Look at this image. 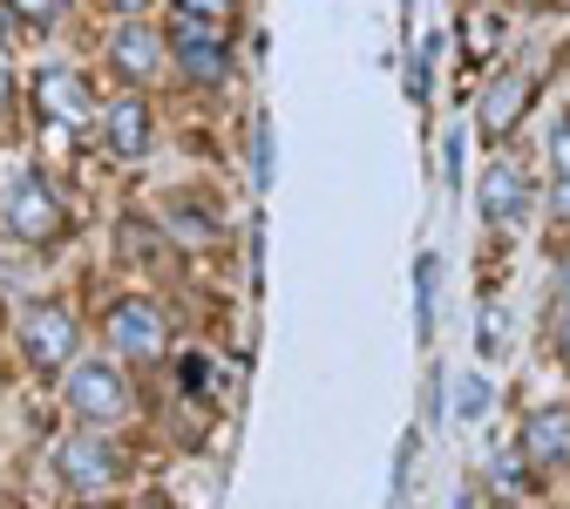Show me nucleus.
I'll return each mask as SVG.
<instances>
[{"label":"nucleus","instance_id":"nucleus-1","mask_svg":"<svg viewBox=\"0 0 570 509\" xmlns=\"http://www.w3.org/2000/svg\"><path fill=\"white\" fill-rule=\"evenodd\" d=\"M0 225H8V238H21V245H48L61 232V204H55L48 177H14L8 204H0Z\"/></svg>","mask_w":570,"mask_h":509},{"label":"nucleus","instance_id":"nucleus-2","mask_svg":"<svg viewBox=\"0 0 570 509\" xmlns=\"http://www.w3.org/2000/svg\"><path fill=\"white\" fill-rule=\"evenodd\" d=\"M68 408H76L82 421H116L129 408L122 368H109V360H76V368H68Z\"/></svg>","mask_w":570,"mask_h":509},{"label":"nucleus","instance_id":"nucleus-3","mask_svg":"<svg viewBox=\"0 0 570 509\" xmlns=\"http://www.w3.org/2000/svg\"><path fill=\"white\" fill-rule=\"evenodd\" d=\"M170 55H177V68H184L190 82H225V76H232L225 41L210 35V21H197V14H177V28H170Z\"/></svg>","mask_w":570,"mask_h":509},{"label":"nucleus","instance_id":"nucleus-4","mask_svg":"<svg viewBox=\"0 0 570 509\" xmlns=\"http://www.w3.org/2000/svg\"><path fill=\"white\" fill-rule=\"evenodd\" d=\"M61 482L68 489H82V496H102L116 476H122V456L116 442H102V434H76V442H61Z\"/></svg>","mask_w":570,"mask_h":509},{"label":"nucleus","instance_id":"nucleus-5","mask_svg":"<svg viewBox=\"0 0 570 509\" xmlns=\"http://www.w3.org/2000/svg\"><path fill=\"white\" fill-rule=\"evenodd\" d=\"M164 340H170V326H164V313H157L150 300H122V306H109V346H116V353H129V360H157Z\"/></svg>","mask_w":570,"mask_h":509},{"label":"nucleus","instance_id":"nucleus-6","mask_svg":"<svg viewBox=\"0 0 570 509\" xmlns=\"http://www.w3.org/2000/svg\"><path fill=\"white\" fill-rule=\"evenodd\" d=\"M21 346H28L35 368H68V360H76V320L61 306H28L21 313Z\"/></svg>","mask_w":570,"mask_h":509},{"label":"nucleus","instance_id":"nucleus-7","mask_svg":"<svg viewBox=\"0 0 570 509\" xmlns=\"http://www.w3.org/2000/svg\"><path fill=\"white\" fill-rule=\"evenodd\" d=\"M102 143H109L116 157H129V164L150 150V109H142V96H116L102 109Z\"/></svg>","mask_w":570,"mask_h":509},{"label":"nucleus","instance_id":"nucleus-8","mask_svg":"<svg viewBox=\"0 0 570 509\" xmlns=\"http://www.w3.org/2000/svg\"><path fill=\"white\" fill-rule=\"evenodd\" d=\"M35 102H41V116H55V123H89V109H96L76 68H48V76L35 82Z\"/></svg>","mask_w":570,"mask_h":509},{"label":"nucleus","instance_id":"nucleus-9","mask_svg":"<svg viewBox=\"0 0 570 509\" xmlns=\"http://www.w3.org/2000/svg\"><path fill=\"white\" fill-rule=\"evenodd\" d=\"M523 204H530V184H523V170H517V164L482 170V217H489V225H517Z\"/></svg>","mask_w":570,"mask_h":509},{"label":"nucleus","instance_id":"nucleus-10","mask_svg":"<svg viewBox=\"0 0 570 509\" xmlns=\"http://www.w3.org/2000/svg\"><path fill=\"white\" fill-rule=\"evenodd\" d=\"M109 61H116V76L150 82L157 76V28L150 21H122V35L109 41Z\"/></svg>","mask_w":570,"mask_h":509},{"label":"nucleus","instance_id":"nucleus-11","mask_svg":"<svg viewBox=\"0 0 570 509\" xmlns=\"http://www.w3.org/2000/svg\"><path fill=\"white\" fill-rule=\"evenodd\" d=\"M523 456H530V462H570V408H537V414H530Z\"/></svg>","mask_w":570,"mask_h":509},{"label":"nucleus","instance_id":"nucleus-12","mask_svg":"<svg viewBox=\"0 0 570 509\" xmlns=\"http://www.w3.org/2000/svg\"><path fill=\"white\" fill-rule=\"evenodd\" d=\"M523 96H530V76H503L482 96V129H510V116L523 109Z\"/></svg>","mask_w":570,"mask_h":509},{"label":"nucleus","instance_id":"nucleus-13","mask_svg":"<svg viewBox=\"0 0 570 509\" xmlns=\"http://www.w3.org/2000/svg\"><path fill=\"white\" fill-rule=\"evenodd\" d=\"M435 278H442L435 258H414V333H421V346L435 333Z\"/></svg>","mask_w":570,"mask_h":509},{"label":"nucleus","instance_id":"nucleus-14","mask_svg":"<svg viewBox=\"0 0 570 509\" xmlns=\"http://www.w3.org/2000/svg\"><path fill=\"white\" fill-rule=\"evenodd\" d=\"M489 401H495V394H489V381H482V374H462V381H455V414L482 421V414H489Z\"/></svg>","mask_w":570,"mask_h":509},{"label":"nucleus","instance_id":"nucleus-15","mask_svg":"<svg viewBox=\"0 0 570 509\" xmlns=\"http://www.w3.org/2000/svg\"><path fill=\"white\" fill-rule=\"evenodd\" d=\"M252 170H258V190H272V177H278V136H272V123H258V143H252Z\"/></svg>","mask_w":570,"mask_h":509},{"label":"nucleus","instance_id":"nucleus-16","mask_svg":"<svg viewBox=\"0 0 570 509\" xmlns=\"http://www.w3.org/2000/svg\"><path fill=\"white\" fill-rule=\"evenodd\" d=\"M0 8H8L14 21H35V28H48V21H55V8H61V0H0Z\"/></svg>","mask_w":570,"mask_h":509},{"label":"nucleus","instance_id":"nucleus-17","mask_svg":"<svg viewBox=\"0 0 570 509\" xmlns=\"http://www.w3.org/2000/svg\"><path fill=\"white\" fill-rule=\"evenodd\" d=\"M550 164H557V177L570 184V116L557 123V136H550Z\"/></svg>","mask_w":570,"mask_h":509},{"label":"nucleus","instance_id":"nucleus-18","mask_svg":"<svg viewBox=\"0 0 570 509\" xmlns=\"http://www.w3.org/2000/svg\"><path fill=\"white\" fill-rule=\"evenodd\" d=\"M475 340H482V353H503V313H482Z\"/></svg>","mask_w":570,"mask_h":509},{"label":"nucleus","instance_id":"nucleus-19","mask_svg":"<svg viewBox=\"0 0 570 509\" xmlns=\"http://www.w3.org/2000/svg\"><path fill=\"white\" fill-rule=\"evenodd\" d=\"M184 14H197V21H225L232 14V0H177Z\"/></svg>","mask_w":570,"mask_h":509},{"label":"nucleus","instance_id":"nucleus-20","mask_svg":"<svg viewBox=\"0 0 570 509\" xmlns=\"http://www.w3.org/2000/svg\"><path fill=\"white\" fill-rule=\"evenodd\" d=\"M442 170H449V184L462 177V136H449V150H442Z\"/></svg>","mask_w":570,"mask_h":509},{"label":"nucleus","instance_id":"nucleus-21","mask_svg":"<svg viewBox=\"0 0 570 509\" xmlns=\"http://www.w3.org/2000/svg\"><path fill=\"white\" fill-rule=\"evenodd\" d=\"M557 217L570 225V184H557Z\"/></svg>","mask_w":570,"mask_h":509},{"label":"nucleus","instance_id":"nucleus-22","mask_svg":"<svg viewBox=\"0 0 570 509\" xmlns=\"http://www.w3.org/2000/svg\"><path fill=\"white\" fill-rule=\"evenodd\" d=\"M557 346H563V368H570V313H563V326H557Z\"/></svg>","mask_w":570,"mask_h":509},{"label":"nucleus","instance_id":"nucleus-23","mask_svg":"<svg viewBox=\"0 0 570 509\" xmlns=\"http://www.w3.org/2000/svg\"><path fill=\"white\" fill-rule=\"evenodd\" d=\"M116 8H122V14H142V8H150V0H116Z\"/></svg>","mask_w":570,"mask_h":509},{"label":"nucleus","instance_id":"nucleus-24","mask_svg":"<svg viewBox=\"0 0 570 509\" xmlns=\"http://www.w3.org/2000/svg\"><path fill=\"white\" fill-rule=\"evenodd\" d=\"M455 509H475V496H469V489H462V502H455Z\"/></svg>","mask_w":570,"mask_h":509},{"label":"nucleus","instance_id":"nucleus-25","mask_svg":"<svg viewBox=\"0 0 570 509\" xmlns=\"http://www.w3.org/2000/svg\"><path fill=\"white\" fill-rule=\"evenodd\" d=\"M136 509H164V502H157V496H150V502H136Z\"/></svg>","mask_w":570,"mask_h":509},{"label":"nucleus","instance_id":"nucleus-26","mask_svg":"<svg viewBox=\"0 0 570 509\" xmlns=\"http://www.w3.org/2000/svg\"><path fill=\"white\" fill-rule=\"evenodd\" d=\"M563 300H570V272H563Z\"/></svg>","mask_w":570,"mask_h":509}]
</instances>
